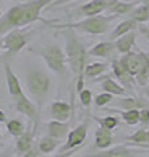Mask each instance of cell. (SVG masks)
Listing matches in <instances>:
<instances>
[{
  "label": "cell",
  "instance_id": "6da1fadb",
  "mask_svg": "<svg viewBox=\"0 0 149 157\" xmlns=\"http://www.w3.org/2000/svg\"><path fill=\"white\" fill-rule=\"evenodd\" d=\"M52 2L54 0H28L9 8L0 16V37L16 28H24L39 20L46 24V20L41 18V12Z\"/></svg>",
  "mask_w": 149,
  "mask_h": 157
},
{
  "label": "cell",
  "instance_id": "7a4b0ae2",
  "mask_svg": "<svg viewBox=\"0 0 149 157\" xmlns=\"http://www.w3.org/2000/svg\"><path fill=\"white\" fill-rule=\"evenodd\" d=\"M64 37H66V56L71 72L76 76V90L80 93L84 89V70L86 66V50L84 45L77 38L76 30L73 29H64Z\"/></svg>",
  "mask_w": 149,
  "mask_h": 157
},
{
  "label": "cell",
  "instance_id": "3957f363",
  "mask_svg": "<svg viewBox=\"0 0 149 157\" xmlns=\"http://www.w3.org/2000/svg\"><path fill=\"white\" fill-rule=\"evenodd\" d=\"M118 17V14H109V16H92V17H86L84 20L76 22H66V24H52L50 21H46L47 25H50L51 28L59 29V30H64V29H73V30H78V32H84L88 34H94V36H98V34H103L107 32L109 25L110 22L114 21Z\"/></svg>",
  "mask_w": 149,
  "mask_h": 157
},
{
  "label": "cell",
  "instance_id": "277c9868",
  "mask_svg": "<svg viewBox=\"0 0 149 157\" xmlns=\"http://www.w3.org/2000/svg\"><path fill=\"white\" fill-rule=\"evenodd\" d=\"M30 51H33L34 54L41 56L46 66L50 68L51 71H54L55 73H59V75H64L66 72V63H67V56L66 52H64L60 46L58 45H48L44 46L39 50H33L30 48Z\"/></svg>",
  "mask_w": 149,
  "mask_h": 157
},
{
  "label": "cell",
  "instance_id": "5b68a950",
  "mask_svg": "<svg viewBox=\"0 0 149 157\" xmlns=\"http://www.w3.org/2000/svg\"><path fill=\"white\" fill-rule=\"evenodd\" d=\"M26 84L38 105H42L50 89V77L42 71H30L26 75Z\"/></svg>",
  "mask_w": 149,
  "mask_h": 157
},
{
  "label": "cell",
  "instance_id": "8992f818",
  "mask_svg": "<svg viewBox=\"0 0 149 157\" xmlns=\"http://www.w3.org/2000/svg\"><path fill=\"white\" fill-rule=\"evenodd\" d=\"M29 34L22 28H16L3 36V50L7 51V55H16L28 45Z\"/></svg>",
  "mask_w": 149,
  "mask_h": 157
},
{
  "label": "cell",
  "instance_id": "52a82bcc",
  "mask_svg": "<svg viewBox=\"0 0 149 157\" xmlns=\"http://www.w3.org/2000/svg\"><path fill=\"white\" fill-rule=\"evenodd\" d=\"M88 126H89V123L86 121V122H84L82 124L77 126L76 128H73L72 131H69L66 144L60 148V153L62 152H67L69 149L77 148V147H80L84 141H85L86 135H88Z\"/></svg>",
  "mask_w": 149,
  "mask_h": 157
},
{
  "label": "cell",
  "instance_id": "ba28073f",
  "mask_svg": "<svg viewBox=\"0 0 149 157\" xmlns=\"http://www.w3.org/2000/svg\"><path fill=\"white\" fill-rule=\"evenodd\" d=\"M111 68H113L114 76L119 80L122 86H124L126 89H128L132 93V81L135 80V78H133V76L127 71V68L119 62L118 58H114L111 60Z\"/></svg>",
  "mask_w": 149,
  "mask_h": 157
},
{
  "label": "cell",
  "instance_id": "9c48e42d",
  "mask_svg": "<svg viewBox=\"0 0 149 157\" xmlns=\"http://www.w3.org/2000/svg\"><path fill=\"white\" fill-rule=\"evenodd\" d=\"M110 104L113 105V107H119V109H123V110H133V109H137L140 110L143 107H149V104L147 100L140 97H120L115 101H111Z\"/></svg>",
  "mask_w": 149,
  "mask_h": 157
},
{
  "label": "cell",
  "instance_id": "30bf717a",
  "mask_svg": "<svg viewBox=\"0 0 149 157\" xmlns=\"http://www.w3.org/2000/svg\"><path fill=\"white\" fill-rule=\"evenodd\" d=\"M117 51L115 42H99L96 46H93L90 50H88L86 54L90 56H97V58H107L113 59L117 58L114 54Z\"/></svg>",
  "mask_w": 149,
  "mask_h": 157
},
{
  "label": "cell",
  "instance_id": "8fae6325",
  "mask_svg": "<svg viewBox=\"0 0 149 157\" xmlns=\"http://www.w3.org/2000/svg\"><path fill=\"white\" fill-rule=\"evenodd\" d=\"M136 153L135 149H130L127 145H117L113 148L101 149V152L89 155L85 157H133Z\"/></svg>",
  "mask_w": 149,
  "mask_h": 157
},
{
  "label": "cell",
  "instance_id": "7c38bea8",
  "mask_svg": "<svg viewBox=\"0 0 149 157\" xmlns=\"http://www.w3.org/2000/svg\"><path fill=\"white\" fill-rule=\"evenodd\" d=\"M136 46V32H128L126 34H123L122 37H119L115 39V47L117 51L119 54H127L132 51V47Z\"/></svg>",
  "mask_w": 149,
  "mask_h": 157
},
{
  "label": "cell",
  "instance_id": "4fadbf2b",
  "mask_svg": "<svg viewBox=\"0 0 149 157\" xmlns=\"http://www.w3.org/2000/svg\"><path fill=\"white\" fill-rule=\"evenodd\" d=\"M4 71H6V78H7V85H8V90L9 94L13 98H16L18 96L22 94V89H21V84H20L17 76L13 73L9 63L6 62L4 63Z\"/></svg>",
  "mask_w": 149,
  "mask_h": 157
},
{
  "label": "cell",
  "instance_id": "5bb4252c",
  "mask_svg": "<svg viewBox=\"0 0 149 157\" xmlns=\"http://www.w3.org/2000/svg\"><path fill=\"white\" fill-rule=\"evenodd\" d=\"M106 9H107L106 0H90V2L85 3L84 6L78 8V12L86 17H92V16L101 14L102 12H105Z\"/></svg>",
  "mask_w": 149,
  "mask_h": 157
},
{
  "label": "cell",
  "instance_id": "9a60e30c",
  "mask_svg": "<svg viewBox=\"0 0 149 157\" xmlns=\"http://www.w3.org/2000/svg\"><path fill=\"white\" fill-rule=\"evenodd\" d=\"M73 111L72 105L67 104V102H54L51 105V117L55 121H60V122H67L69 119Z\"/></svg>",
  "mask_w": 149,
  "mask_h": 157
},
{
  "label": "cell",
  "instance_id": "2e32d148",
  "mask_svg": "<svg viewBox=\"0 0 149 157\" xmlns=\"http://www.w3.org/2000/svg\"><path fill=\"white\" fill-rule=\"evenodd\" d=\"M14 104H16V109L18 113L32 118V119H34V118L37 117V106L34 105L30 100H28L24 93L21 96L14 98Z\"/></svg>",
  "mask_w": 149,
  "mask_h": 157
},
{
  "label": "cell",
  "instance_id": "e0dca14e",
  "mask_svg": "<svg viewBox=\"0 0 149 157\" xmlns=\"http://www.w3.org/2000/svg\"><path fill=\"white\" fill-rule=\"evenodd\" d=\"M94 81H101V86L102 89L107 92V93H111L113 96H124L127 94V90L126 88L122 86L120 84H118L115 80H113L111 77L105 76V77H99Z\"/></svg>",
  "mask_w": 149,
  "mask_h": 157
},
{
  "label": "cell",
  "instance_id": "ac0fdd59",
  "mask_svg": "<svg viewBox=\"0 0 149 157\" xmlns=\"http://www.w3.org/2000/svg\"><path fill=\"white\" fill-rule=\"evenodd\" d=\"M47 130H48V136L60 140L69 134V124L67 122L52 121L47 124Z\"/></svg>",
  "mask_w": 149,
  "mask_h": 157
},
{
  "label": "cell",
  "instance_id": "d6986e66",
  "mask_svg": "<svg viewBox=\"0 0 149 157\" xmlns=\"http://www.w3.org/2000/svg\"><path fill=\"white\" fill-rule=\"evenodd\" d=\"M94 140H96V147L98 149H107L113 144V134L110 130L99 127L94 134Z\"/></svg>",
  "mask_w": 149,
  "mask_h": 157
},
{
  "label": "cell",
  "instance_id": "ffe728a7",
  "mask_svg": "<svg viewBox=\"0 0 149 157\" xmlns=\"http://www.w3.org/2000/svg\"><path fill=\"white\" fill-rule=\"evenodd\" d=\"M137 22L135 21V20H132V18H127V20H124V21H122L120 24H118V25L115 26V29L113 30L111 33V39H117L119 37H122L123 34H126L128 32H132V30H135V29L137 28Z\"/></svg>",
  "mask_w": 149,
  "mask_h": 157
},
{
  "label": "cell",
  "instance_id": "44dd1931",
  "mask_svg": "<svg viewBox=\"0 0 149 157\" xmlns=\"http://www.w3.org/2000/svg\"><path fill=\"white\" fill-rule=\"evenodd\" d=\"M105 111H114L119 113L122 115L123 121L126 122L128 126H136L137 123H140V110L133 109V110H117V109H105Z\"/></svg>",
  "mask_w": 149,
  "mask_h": 157
},
{
  "label": "cell",
  "instance_id": "7402d4cb",
  "mask_svg": "<svg viewBox=\"0 0 149 157\" xmlns=\"http://www.w3.org/2000/svg\"><path fill=\"white\" fill-rule=\"evenodd\" d=\"M107 67H109V63H99V62L86 64L85 70H84V76L86 78L98 77L99 75H102V73L107 70Z\"/></svg>",
  "mask_w": 149,
  "mask_h": 157
},
{
  "label": "cell",
  "instance_id": "603a6c76",
  "mask_svg": "<svg viewBox=\"0 0 149 157\" xmlns=\"http://www.w3.org/2000/svg\"><path fill=\"white\" fill-rule=\"evenodd\" d=\"M128 18L135 20L137 24L147 22L149 20V6L143 4V6H140V7H135L132 12L128 13Z\"/></svg>",
  "mask_w": 149,
  "mask_h": 157
},
{
  "label": "cell",
  "instance_id": "cb8c5ba5",
  "mask_svg": "<svg viewBox=\"0 0 149 157\" xmlns=\"http://www.w3.org/2000/svg\"><path fill=\"white\" fill-rule=\"evenodd\" d=\"M140 2H135V3H127V2H119L117 3L115 6H114L113 8L109 9V13H113V14H128L130 12L133 11V8H135L137 4Z\"/></svg>",
  "mask_w": 149,
  "mask_h": 157
},
{
  "label": "cell",
  "instance_id": "d4e9b609",
  "mask_svg": "<svg viewBox=\"0 0 149 157\" xmlns=\"http://www.w3.org/2000/svg\"><path fill=\"white\" fill-rule=\"evenodd\" d=\"M33 147V134L30 131L24 132L21 136H18L17 140V149L21 153H25L26 151H29Z\"/></svg>",
  "mask_w": 149,
  "mask_h": 157
},
{
  "label": "cell",
  "instance_id": "484cf974",
  "mask_svg": "<svg viewBox=\"0 0 149 157\" xmlns=\"http://www.w3.org/2000/svg\"><path fill=\"white\" fill-rule=\"evenodd\" d=\"M58 144H59L58 139L51 137V136H47V137H43V139L39 141L38 148L42 153H51V152L58 147Z\"/></svg>",
  "mask_w": 149,
  "mask_h": 157
},
{
  "label": "cell",
  "instance_id": "4316f807",
  "mask_svg": "<svg viewBox=\"0 0 149 157\" xmlns=\"http://www.w3.org/2000/svg\"><path fill=\"white\" fill-rule=\"evenodd\" d=\"M93 118L101 127L107 128L110 131H113L114 128H117L119 126V119L117 117H113V115H107V117H103V118H98V117H93Z\"/></svg>",
  "mask_w": 149,
  "mask_h": 157
},
{
  "label": "cell",
  "instance_id": "83f0119b",
  "mask_svg": "<svg viewBox=\"0 0 149 157\" xmlns=\"http://www.w3.org/2000/svg\"><path fill=\"white\" fill-rule=\"evenodd\" d=\"M143 58H144V64L143 68L140 70V72L135 76V80L137 82V85L140 86H145L149 82V73H148V67H147V54L143 52Z\"/></svg>",
  "mask_w": 149,
  "mask_h": 157
},
{
  "label": "cell",
  "instance_id": "f1b7e54d",
  "mask_svg": "<svg viewBox=\"0 0 149 157\" xmlns=\"http://www.w3.org/2000/svg\"><path fill=\"white\" fill-rule=\"evenodd\" d=\"M147 143V130L140 128L135 134H132L127 137V144H141Z\"/></svg>",
  "mask_w": 149,
  "mask_h": 157
},
{
  "label": "cell",
  "instance_id": "f546056e",
  "mask_svg": "<svg viewBox=\"0 0 149 157\" xmlns=\"http://www.w3.org/2000/svg\"><path fill=\"white\" fill-rule=\"evenodd\" d=\"M7 128L12 136H21L24 134V124L18 119H11L7 123Z\"/></svg>",
  "mask_w": 149,
  "mask_h": 157
},
{
  "label": "cell",
  "instance_id": "4dcf8cb0",
  "mask_svg": "<svg viewBox=\"0 0 149 157\" xmlns=\"http://www.w3.org/2000/svg\"><path fill=\"white\" fill-rule=\"evenodd\" d=\"M114 100V96L111 93H107V92H103L101 94H98L96 97V100H94V104H96L97 107H103L106 106L107 104H110V102Z\"/></svg>",
  "mask_w": 149,
  "mask_h": 157
},
{
  "label": "cell",
  "instance_id": "1f68e13d",
  "mask_svg": "<svg viewBox=\"0 0 149 157\" xmlns=\"http://www.w3.org/2000/svg\"><path fill=\"white\" fill-rule=\"evenodd\" d=\"M78 96H80V102L82 106L85 107H89L92 104V92L89 89H82L80 93H78Z\"/></svg>",
  "mask_w": 149,
  "mask_h": 157
},
{
  "label": "cell",
  "instance_id": "d6a6232c",
  "mask_svg": "<svg viewBox=\"0 0 149 157\" xmlns=\"http://www.w3.org/2000/svg\"><path fill=\"white\" fill-rule=\"evenodd\" d=\"M140 123L143 126H149V107L140 109Z\"/></svg>",
  "mask_w": 149,
  "mask_h": 157
},
{
  "label": "cell",
  "instance_id": "836d02e7",
  "mask_svg": "<svg viewBox=\"0 0 149 157\" xmlns=\"http://www.w3.org/2000/svg\"><path fill=\"white\" fill-rule=\"evenodd\" d=\"M39 148H37V147H32L29 151H26L25 152V155H24V157H38L39 156Z\"/></svg>",
  "mask_w": 149,
  "mask_h": 157
},
{
  "label": "cell",
  "instance_id": "e575fe53",
  "mask_svg": "<svg viewBox=\"0 0 149 157\" xmlns=\"http://www.w3.org/2000/svg\"><path fill=\"white\" fill-rule=\"evenodd\" d=\"M80 148V147H77V148H73V149H69V151H67V152H62V153H59V155H56V156H54V157H71L74 152H77V149Z\"/></svg>",
  "mask_w": 149,
  "mask_h": 157
},
{
  "label": "cell",
  "instance_id": "d590c367",
  "mask_svg": "<svg viewBox=\"0 0 149 157\" xmlns=\"http://www.w3.org/2000/svg\"><path fill=\"white\" fill-rule=\"evenodd\" d=\"M139 28V32H140L144 37H145L148 41H149V26H144V25H140L137 26Z\"/></svg>",
  "mask_w": 149,
  "mask_h": 157
},
{
  "label": "cell",
  "instance_id": "8d00e7d4",
  "mask_svg": "<svg viewBox=\"0 0 149 157\" xmlns=\"http://www.w3.org/2000/svg\"><path fill=\"white\" fill-rule=\"evenodd\" d=\"M71 2H73V0H54L50 6L58 7V6H63V4H67V3H71Z\"/></svg>",
  "mask_w": 149,
  "mask_h": 157
},
{
  "label": "cell",
  "instance_id": "74e56055",
  "mask_svg": "<svg viewBox=\"0 0 149 157\" xmlns=\"http://www.w3.org/2000/svg\"><path fill=\"white\" fill-rule=\"evenodd\" d=\"M119 2H120V0H106V4H107V9H106V11H109L110 8H113Z\"/></svg>",
  "mask_w": 149,
  "mask_h": 157
},
{
  "label": "cell",
  "instance_id": "f35d334b",
  "mask_svg": "<svg viewBox=\"0 0 149 157\" xmlns=\"http://www.w3.org/2000/svg\"><path fill=\"white\" fill-rule=\"evenodd\" d=\"M143 94L149 100V84L145 85V86H143Z\"/></svg>",
  "mask_w": 149,
  "mask_h": 157
},
{
  "label": "cell",
  "instance_id": "ab89813d",
  "mask_svg": "<svg viewBox=\"0 0 149 157\" xmlns=\"http://www.w3.org/2000/svg\"><path fill=\"white\" fill-rule=\"evenodd\" d=\"M4 121H6V114L0 110V122H4Z\"/></svg>",
  "mask_w": 149,
  "mask_h": 157
},
{
  "label": "cell",
  "instance_id": "60d3db41",
  "mask_svg": "<svg viewBox=\"0 0 149 157\" xmlns=\"http://www.w3.org/2000/svg\"><path fill=\"white\" fill-rule=\"evenodd\" d=\"M147 67H148V73H149V56L147 54Z\"/></svg>",
  "mask_w": 149,
  "mask_h": 157
},
{
  "label": "cell",
  "instance_id": "b9f144b4",
  "mask_svg": "<svg viewBox=\"0 0 149 157\" xmlns=\"http://www.w3.org/2000/svg\"><path fill=\"white\" fill-rule=\"evenodd\" d=\"M147 144H149V131H147Z\"/></svg>",
  "mask_w": 149,
  "mask_h": 157
},
{
  "label": "cell",
  "instance_id": "7bdbcfd3",
  "mask_svg": "<svg viewBox=\"0 0 149 157\" xmlns=\"http://www.w3.org/2000/svg\"><path fill=\"white\" fill-rule=\"evenodd\" d=\"M143 4H147V6H149V0H141Z\"/></svg>",
  "mask_w": 149,
  "mask_h": 157
},
{
  "label": "cell",
  "instance_id": "ee69618b",
  "mask_svg": "<svg viewBox=\"0 0 149 157\" xmlns=\"http://www.w3.org/2000/svg\"><path fill=\"white\" fill-rule=\"evenodd\" d=\"M0 139H2V134H0Z\"/></svg>",
  "mask_w": 149,
  "mask_h": 157
},
{
  "label": "cell",
  "instance_id": "f6af8a7d",
  "mask_svg": "<svg viewBox=\"0 0 149 157\" xmlns=\"http://www.w3.org/2000/svg\"><path fill=\"white\" fill-rule=\"evenodd\" d=\"M148 56H149V52H148Z\"/></svg>",
  "mask_w": 149,
  "mask_h": 157
},
{
  "label": "cell",
  "instance_id": "bcb514c9",
  "mask_svg": "<svg viewBox=\"0 0 149 157\" xmlns=\"http://www.w3.org/2000/svg\"><path fill=\"white\" fill-rule=\"evenodd\" d=\"M0 2H3V0H0Z\"/></svg>",
  "mask_w": 149,
  "mask_h": 157
}]
</instances>
